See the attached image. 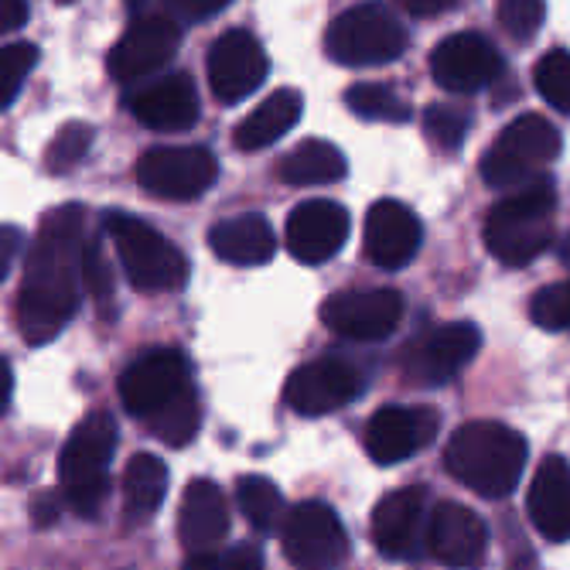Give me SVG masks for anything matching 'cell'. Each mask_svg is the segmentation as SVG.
Returning a JSON list of instances; mask_svg holds the SVG:
<instances>
[{
	"instance_id": "15",
	"label": "cell",
	"mask_w": 570,
	"mask_h": 570,
	"mask_svg": "<svg viewBox=\"0 0 570 570\" xmlns=\"http://www.w3.org/2000/svg\"><path fill=\"white\" fill-rule=\"evenodd\" d=\"M322 322L342 338L380 342L396 332L403 322V297L390 287L376 291H338L322 304Z\"/></svg>"
},
{
	"instance_id": "31",
	"label": "cell",
	"mask_w": 570,
	"mask_h": 570,
	"mask_svg": "<svg viewBox=\"0 0 570 570\" xmlns=\"http://www.w3.org/2000/svg\"><path fill=\"white\" fill-rule=\"evenodd\" d=\"M92 137H96V130L82 120L62 124L45 147V168L51 175H69L76 165H82V158L92 147Z\"/></svg>"
},
{
	"instance_id": "45",
	"label": "cell",
	"mask_w": 570,
	"mask_h": 570,
	"mask_svg": "<svg viewBox=\"0 0 570 570\" xmlns=\"http://www.w3.org/2000/svg\"><path fill=\"white\" fill-rule=\"evenodd\" d=\"M560 261H563V264L570 267V236L563 239V249H560Z\"/></svg>"
},
{
	"instance_id": "27",
	"label": "cell",
	"mask_w": 570,
	"mask_h": 570,
	"mask_svg": "<svg viewBox=\"0 0 570 570\" xmlns=\"http://www.w3.org/2000/svg\"><path fill=\"white\" fill-rule=\"evenodd\" d=\"M348 175L345 154L328 140H301L291 154H284L277 165V178L294 188L311 185H335Z\"/></svg>"
},
{
	"instance_id": "13",
	"label": "cell",
	"mask_w": 570,
	"mask_h": 570,
	"mask_svg": "<svg viewBox=\"0 0 570 570\" xmlns=\"http://www.w3.org/2000/svg\"><path fill=\"white\" fill-rule=\"evenodd\" d=\"M366 380L345 358H315L287 376L284 400L301 417H325L362 396Z\"/></svg>"
},
{
	"instance_id": "4",
	"label": "cell",
	"mask_w": 570,
	"mask_h": 570,
	"mask_svg": "<svg viewBox=\"0 0 570 570\" xmlns=\"http://www.w3.org/2000/svg\"><path fill=\"white\" fill-rule=\"evenodd\" d=\"M117 451V421L110 410H89L72 428L59 458V492L66 505L92 520L110 492V461Z\"/></svg>"
},
{
	"instance_id": "3",
	"label": "cell",
	"mask_w": 570,
	"mask_h": 570,
	"mask_svg": "<svg viewBox=\"0 0 570 570\" xmlns=\"http://www.w3.org/2000/svg\"><path fill=\"white\" fill-rule=\"evenodd\" d=\"M553 216H557V195L550 178L520 191H509L485 213L482 223L485 249L505 267H527L550 249Z\"/></svg>"
},
{
	"instance_id": "46",
	"label": "cell",
	"mask_w": 570,
	"mask_h": 570,
	"mask_svg": "<svg viewBox=\"0 0 570 570\" xmlns=\"http://www.w3.org/2000/svg\"><path fill=\"white\" fill-rule=\"evenodd\" d=\"M59 4H72V0H59Z\"/></svg>"
},
{
	"instance_id": "26",
	"label": "cell",
	"mask_w": 570,
	"mask_h": 570,
	"mask_svg": "<svg viewBox=\"0 0 570 570\" xmlns=\"http://www.w3.org/2000/svg\"><path fill=\"white\" fill-rule=\"evenodd\" d=\"M301 114H304V96L297 89H274L246 120L236 124L233 144L246 154L274 147L284 134L297 127Z\"/></svg>"
},
{
	"instance_id": "8",
	"label": "cell",
	"mask_w": 570,
	"mask_h": 570,
	"mask_svg": "<svg viewBox=\"0 0 570 570\" xmlns=\"http://www.w3.org/2000/svg\"><path fill=\"white\" fill-rule=\"evenodd\" d=\"M219 178V161L213 150L188 144H161L144 150L134 165V181L165 202H195Z\"/></svg>"
},
{
	"instance_id": "10",
	"label": "cell",
	"mask_w": 570,
	"mask_h": 570,
	"mask_svg": "<svg viewBox=\"0 0 570 570\" xmlns=\"http://www.w3.org/2000/svg\"><path fill=\"white\" fill-rule=\"evenodd\" d=\"M281 543L284 557L297 570H338L348 557V533L338 512L325 502H301L287 509Z\"/></svg>"
},
{
	"instance_id": "40",
	"label": "cell",
	"mask_w": 570,
	"mask_h": 570,
	"mask_svg": "<svg viewBox=\"0 0 570 570\" xmlns=\"http://www.w3.org/2000/svg\"><path fill=\"white\" fill-rule=\"evenodd\" d=\"M21 246H24V233L18 226H0V281H8Z\"/></svg>"
},
{
	"instance_id": "12",
	"label": "cell",
	"mask_w": 570,
	"mask_h": 570,
	"mask_svg": "<svg viewBox=\"0 0 570 570\" xmlns=\"http://www.w3.org/2000/svg\"><path fill=\"white\" fill-rule=\"evenodd\" d=\"M181 45V28L168 14H140L107 56V72L117 82H144L158 76Z\"/></svg>"
},
{
	"instance_id": "39",
	"label": "cell",
	"mask_w": 570,
	"mask_h": 570,
	"mask_svg": "<svg viewBox=\"0 0 570 570\" xmlns=\"http://www.w3.org/2000/svg\"><path fill=\"white\" fill-rule=\"evenodd\" d=\"M226 8H229V0H165V14L178 24L209 21Z\"/></svg>"
},
{
	"instance_id": "16",
	"label": "cell",
	"mask_w": 570,
	"mask_h": 570,
	"mask_svg": "<svg viewBox=\"0 0 570 570\" xmlns=\"http://www.w3.org/2000/svg\"><path fill=\"white\" fill-rule=\"evenodd\" d=\"M205 69H209V86L219 102H239L264 86L271 62L256 35L233 28L209 45Z\"/></svg>"
},
{
	"instance_id": "41",
	"label": "cell",
	"mask_w": 570,
	"mask_h": 570,
	"mask_svg": "<svg viewBox=\"0 0 570 570\" xmlns=\"http://www.w3.org/2000/svg\"><path fill=\"white\" fill-rule=\"evenodd\" d=\"M28 21V0H0V35H11Z\"/></svg>"
},
{
	"instance_id": "30",
	"label": "cell",
	"mask_w": 570,
	"mask_h": 570,
	"mask_svg": "<svg viewBox=\"0 0 570 570\" xmlns=\"http://www.w3.org/2000/svg\"><path fill=\"white\" fill-rule=\"evenodd\" d=\"M345 107L376 124H406L410 120V102L386 82H358L345 89Z\"/></svg>"
},
{
	"instance_id": "28",
	"label": "cell",
	"mask_w": 570,
	"mask_h": 570,
	"mask_svg": "<svg viewBox=\"0 0 570 570\" xmlns=\"http://www.w3.org/2000/svg\"><path fill=\"white\" fill-rule=\"evenodd\" d=\"M168 492V469L158 454H134L124 469V512L134 523H147Z\"/></svg>"
},
{
	"instance_id": "25",
	"label": "cell",
	"mask_w": 570,
	"mask_h": 570,
	"mask_svg": "<svg viewBox=\"0 0 570 570\" xmlns=\"http://www.w3.org/2000/svg\"><path fill=\"white\" fill-rule=\"evenodd\" d=\"M209 246L223 264L233 267H261L274 261L277 253V233L267 216L261 213H239L229 219H219L209 229Z\"/></svg>"
},
{
	"instance_id": "43",
	"label": "cell",
	"mask_w": 570,
	"mask_h": 570,
	"mask_svg": "<svg viewBox=\"0 0 570 570\" xmlns=\"http://www.w3.org/2000/svg\"><path fill=\"white\" fill-rule=\"evenodd\" d=\"M35 515H38V527H48V523H56V515H59V502L51 492H45L35 505Z\"/></svg>"
},
{
	"instance_id": "29",
	"label": "cell",
	"mask_w": 570,
	"mask_h": 570,
	"mask_svg": "<svg viewBox=\"0 0 570 570\" xmlns=\"http://www.w3.org/2000/svg\"><path fill=\"white\" fill-rule=\"evenodd\" d=\"M236 502L243 509V515L249 520V527L261 537H274L284 527L287 515V502L281 495V489L264 479V475H239L236 479Z\"/></svg>"
},
{
	"instance_id": "34",
	"label": "cell",
	"mask_w": 570,
	"mask_h": 570,
	"mask_svg": "<svg viewBox=\"0 0 570 570\" xmlns=\"http://www.w3.org/2000/svg\"><path fill=\"white\" fill-rule=\"evenodd\" d=\"M35 66H38V45L14 41V45L0 48V110H8L18 99V92Z\"/></svg>"
},
{
	"instance_id": "20",
	"label": "cell",
	"mask_w": 570,
	"mask_h": 570,
	"mask_svg": "<svg viewBox=\"0 0 570 570\" xmlns=\"http://www.w3.org/2000/svg\"><path fill=\"white\" fill-rule=\"evenodd\" d=\"M424 550L451 570H475L485 560L489 530L469 505L438 502L428 520Z\"/></svg>"
},
{
	"instance_id": "38",
	"label": "cell",
	"mask_w": 570,
	"mask_h": 570,
	"mask_svg": "<svg viewBox=\"0 0 570 570\" xmlns=\"http://www.w3.org/2000/svg\"><path fill=\"white\" fill-rule=\"evenodd\" d=\"M185 570H264V553L253 543L209 550V553H188Z\"/></svg>"
},
{
	"instance_id": "44",
	"label": "cell",
	"mask_w": 570,
	"mask_h": 570,
	"mask_svg": "<svg viewBox=\"0 0 570 570\" xmlns=\"http://www.w3.org/2000/svg\"><path fill=\"white\" fill-rule=\"evenodd\" d=\"M11 390H14L11 366H8V358H0V413H4V410H8V403H11Z\"/></svg>"
},
{
	"instance_id": "7",
	"label": "cell",
	"mask_w": 570,
	"mask_h": 570,
	"mask_svg": "<svg viewBox=\"0 0 570 570\" xmlns=\"http://www.w3.org/2000/svg\"><path fill=\"white\" fill-rule=\"evenodd\" d=\"M403 48L406 28L383 0H366V4L342 11L325 31L328 59L348 69L390 66L403 56Z\"/></svg>"
},
{
	"instance_id": "37",
	"label": "cell",
	"mask_w": 570,
	"mask_h": 570,
	"mask_svg": "<svg viewBox=\"0 0 570 570\" xmlns=\"http://www.w3.org/2000/svg\"><path fill=\"white\" fill-rule=\"evenodd\" d=\"M530 318L543 332H563L570 328V277L557 281L543 291L533 294L530 301Z\"/></svg>"
},
{
	"instance_id": "23",
	"label": "cell",
	"mask_w": 570,
	"mask_h": 570,
	"mask_svg": "<svg viewBox=\"0 0 570 570\" xmlns=\"http://www.w3.org/2000/svg\"><path fill=\"white\" fill-rule=\"evenodd\" d=\"M178 537L188 553H209L229 537V502L213 479L188 482L178 509Z\"/></svg>"
},
{
	"instance_id": "33",
	"label": "cell",
	"mask_w": 570,
	"mask_h": 570,
	"mask_svg": "<svg viewBox=\"0 0 570 570\" xmlns=\"http://www.w3.org/2000/svg\"><path fill=\"white\" fill-rule=\"evenodd\" d=\"M198 424H202V410H198V396L195 390L185 393L178 403H171L168 410H161L158 417L147 421V428L158 434L165 444L171 448H185L195 434H198Z\"/></svg>"
},
{
	"instance_id": "17",
	"label": "cell",
	"mask_w": 570,
	"mask_h": 570,
	"mask_svg": "<svg viewBox=\"0 0 570 570\" xmlns=\"http://www.w3.org/2000/svg\"><path fill=\"white\" fill-rule=\"evenodd\" d=\"M441 431V413L431 406H380L366 424V454L376 464H400L421 454Z\"/></svg>"
},
{
	"instance_id": "21",
	"label": "cell",
	"mask_w": 570,
	"mask_h": 570,
	"mask_svg": "<svg viewBox=\"0 0 570 570\" xmlns=\"http://www.w3.org/2000/svg\"><path fill=\"white\" fill-rule=\"evenodd\" d=\"M424 229L417 213L396 198H380L366 216V233H362V249L366 261L380 271L406 267L421 249Z\"/></svg>"
},
{
	"instance_id": "5",
	"label": "cell",
	"mask_w": 570,
	"mask_h": 570,
	"mask_svg": "<svg viewBox=\"0 0 570 570\" xmlns=\"http://www.w3.org/2000/svg\"><path fill=\"white\" fill-rule=\"evenodd\" d=\"M557 154H560V130L540 114H523L482 154L479 171L489 188L520 191L547 178V168L557 161Z\"/></svg>"
},
{
	"instance_id": "6",
	"label": "cell",
	"mask_w": 570,
	"mask_h": 570,
	"mask_svg": "<svg viewBox=\"0 0 570 570\" xmlns=\"http://www.w3.org/2000/svg\"><path fill=\"white\" fill-rule=\"evenodd\" d=\"M102 229H107V236L114 239L120 267L137 291L168 294V291H181L188 284L185 253L150 223L137 219L130 213H107L102 216Z\"/></svg>"
},
{
	"instance_id": "14",
	"label": "cell",
	"mask_w": 570,
	"mask_h": 570,
	"mask_svg": "<svg viewBox=\"0 0 570 570\" xmlns=\"http://www.w3.org/2000/svg\"><path fill=\"white\" fill-rule=\"evenodd\" d=\"M502 56L499 48L479 35V31H458L448 35L444 41L434 45L431 51V76L441 89L458 92V96H472L492 86L502 76Z\"/></svg>"
},
{
	"instance_id": "9",
	"label": "cell",
	"mask_w": 570,
	"mask_h": 570,
	"mask_svg": "<svg viewBox=\"0 0 570 570\" xmlns=\"http://www.w3.org/2000/svg\"><path fill=\"white\" fill-rule=\"evenodd\" d=\"M185 393H191V370L178 348H147L120 376V403L144 424Z\"/></svg>"
},
{
	"instance_id": "42",
	"label": "cell",
	"mask_w": 570,
	"mask_h": 570,
	"mask_svg": "<svg viewBox=\"0 0 570 570\" xmlns=\"http://www.w3.org/2000/svg\"><path fill=\"white\" fill-rule=\"evenodd\" d=\"M396 4L413 18H438L454 8V0H396Z\"/></svg>"
},
{
	"instance_id": "32",
	"label": "cell",
	"mask_w": 570,
	"mask_h": 570,
	"mask_svg": "<svg viewBox=\"0 0 570 570\" xmlns=\"http://www.w3.org/2000/svg\"><path fill=\"white\" fill-rule=\"evenodd\" d=\"M533 82L543 102H550L553 110L570 114V51L553 48L533 66Z\"/></svg>"
},
{
	"instance_id": "24",
	"label": "cell",
	"mask_w": 570,
	"mask_h": 570,
	"mask_svg": "<svg viewBox=\"0 0 570 570\" xmlns=\"http://www.w3.org/2000/svg\"><path fill=\"white\" fill-rule=\"evenodd\" d=\"M527 509L543 540L550 543L570 540V464L560 454L543 458L530 485Z\"/></svg>"
},
{
	"instance_id": "18",
	"label": "cell",
	"mask_w": 570,
	"mask_h": 570,
	"mask_svg": "<svg viewBox=\"0 0 570 570\" xmlns=\"http://www.w3.org/2000/svg\"><path fill=\"white\" fill-rule=\"evenodd\" d=\"M352 219L332 198H307L301 205H294L287 216V249L294 261L318 267L328 264L342 253L345 239H348Z\"/></svg>"
},
{
	"instance_id": "22",
	"label": "cell",
	"mask_w": 570,
	"mask_h": 570,
	"mask_svg": "<svg viewBox=\"0 0 570 570\" xmlns=\"http://www.w3.org/2000/svg\"><path fill=\"white\" fill-rule=\"evenodd\" d=\"M127 114L158 134H181L191 130L198 124V89L191 82V76L185 72H171L154 82L137 86L127 96Z\"/></svg>"
},
{
	"instance_id": "11",
	"label": "cell",
	"mask_w": 570,
	"mask_h": 570,
	"mask_svg": "<svg viewBox=\"0 0 570 570\" xmlns=\"http://www.w3.org/2000/svg\"><path fill=\"white\" fill-rule=\"evenodd\" d=\"M482 332L472 322H444L410 342L403 352V376L413 386H444L479 355Z\"/></svg>"
},
{
	"instance_id": "36",
	"label": "cell",
	"mask_w": 570,
	"mask_h": 570,
	"mask_svg": "<svg viewBox=\"0 0 570 570\" xmlns=\"http://www.w3.org/2000/svg\"><path fill=\"white\" fill-rule=\"evenodd\" d=\"M499 14V28L512 38V41H533L543 28L547 18V0H499L495 4Z\"/></svg>"
},
{
	"instance_id": "1",
	"label": "cell",
	"mask_w": 570,
	"mask_h": 570,
	"mask_svg": "<svg viewBox=\"0 0 570 570\" xmlns=\"http://www.w3.org/2000/svg\"><path fill=\"white\" fill-rule=\"evenodd\" d=\"M89 239L92 236L86 226V209L76 202L41 216L14 307L18 332L28 345H45L59 338L62 328L76 318L82 301L79 264Z\"/></svg>"
},
{
	"instance_id": "19",
	"label": "cell",
	"mask_w": 570,
	"mask_h": 570,
	"mask_svg": "<svg viewBox=\"0 0 570 570\" xmlns=\"http://www.w3.org/2000/svg\"><path fill=\"white\" fill-rule=\"evenodd\" d=\"M373 543L390 560H413L428 533V489L403 485L386 492L373 509Z\"/></svg>"
},
{
	"instance_id": "35",
	"label": "cell",
	"mask_w": 570,
	"mask_h": 570,
	"mask_svg": "<svg viewBox=\"0 0 570 570\" xmlns=\"http://www.w3.org/2000/svg\"><path fill=\"white\" fill-rule=\"evenodd\" d=\"M469 130H472V117L451 107V102H431L424 110V134L431 137L438 150H448V154L458 150Z\"/></svg>"
},
{
	"instance_id": "2",
	"label": "cell",
	"mask_w": 570,
	"mask_h": 570,
	"mask_svg": "<svg viewBox=\"0 0 570 570\" xmlns=\"http://www.w3.org/2000/svg\"><path fill=\"white\" fill-rule=\"evenodd\" d=\"M527 438L499 421L461 424L448 448L444 469L454 482L479 492L482 499H505L515 492L527 469Z\"/></svg>"
}]
</instances>
